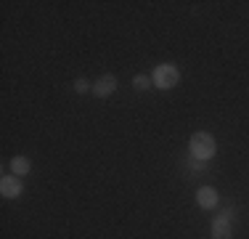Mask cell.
I'll list each match as a JSON object with an SVG mask.
<instances>
[{
    "label": "cell",
    "instance_id": "obj_1",
    "mask_svg": "<svg viewBox=\"0 0 249 239\" xmlns=\"http://www.w3.org/2000/svg\"><path fill=\"white\" fill-rule=\"evenodd\" d=\"M188 149H191V157L196 159H210L212 154H215V139H212L210 133H194L191 136V143H188Z\"/></svg>",
    "mask_w": 249,
    "mask_h": 239
},
{
    "label": "cell",
    "instance_id": "obj_2",
    "mask_svg": "<svg viewBox=\"0 0 249 239\" xmlns=\"http://www.w3.org/2000/svg\"><path fill=\"white\" fill-rule=\"evenodd\" d=\"M180 82V72H178L173 64H162V67L154 69V85L159 88H175Z\"/></svg>",
    "mask_w": 249,
    "mask_h": 239
},
{
    "label": "cell",
    "instance_id": "obj_3",
    "mask_svg": "<svg viewBox=\"0 0 249 239\" xmlns=\"http://www.w3.org/2000/svg\"><path fill=\"white\" fill-rule=\"evenodd\" d=\"M117 91V77L114 75H101L98 82L93 85V93L98 96V99H106V96H111Z\"/></svg>",
    "mask_w": 249,
    "mask_h": 239
},
{
    "label": "cell",
    "instance_id": "obj_4",
    "mask_svg": "<svg viewBox=\"0 0 249 239\" xmlns=\"http://www.w3.org/2000/svg\"><path fill=\"white\" fill-rule=\"evenodd\" d=\"M0 191H3V197H8V199H14V197H19V194H21V183H19V178H14V176H5L3 181H0Z\"/></svg>",
    "mask_w": 249,
    "mask_h": 239
},
{
    "label": "cell",
    "instance_id": "obj_5",
    "mask_svg": "<svg viewBox=\"0 0 249 239\" xmlns=\"http://www.w3.org/2000/svg\"><path fill=\"white\" fill-rule=\"evenodd\" d=\"M196 202L201 207H215L217 205V191L212 189V186H201L196 191Z\"/></svg>",
    "mask_w": 249,
    "mask_h": 239
},
{
    "label": "cell",
    "instance_id": "obj_6",
    "mask_svg": "<svg viewBox=\"0 0 249 239\" xmlns=\"http://www.w3.org/2000/svg\"><path fill=\"white\" fill-rule=\"evenodd\" d=\"M212 239H231V223L228 218H217L215 223H212Z\"/></svg>",
    "mask_w": 249,
    "mask_h": 239
},
{
    "label": "cell",
    "instance_id": "obj_7",
    "mask_svg": "<svg viewBox=\"0 0 249 239\" xmlns=\"http://www.w3.org/2000/svg\"><path fill=\"white\" fill-rule=\"evenodd\" d=\"M32 162H29L27 157H14L11 159V170H14V176H27Z\"/></svg>",
    "mask_w": 249,
    "mask_h": 239
},
{
    "label": "cell",
    "instance_id": "obj_8",
    "mask_svg": "<svg viewBox=\"0 0 249 239\" xmlns=\"http://www.w3.org/2000/svg\"><path fill=\"white\" fill-rule=\"evenodd\" d=\"M149 85H151V80L146 75H135L133 77V88H135V91H146Z\"/></svg>",
    "mask_w": 249,
    "mask_h": 239
},
{
    "label": "cell",
    "instance_id": "obj_9",
    "mask_svg": "<svg viewBox=\"0 0 249 239\" xmlns=\"http://www.w3.org/2000/svg\"><path fill=\"white\" fill-rule=\"evenodd\" d=\"M74 91L77 93H88V91H90V82H88L85 77H77V80H74Z\"/></svg>",
    "mask_w": 249,
    "mask_h": 239
},
{
    "label": "cell",
    "instance_id": "obj_10",
    "mask_svg": "<svg viewBox=\"0 0 249 239\" xmlns=\"http://www.w3.org/2000/svg\"><path fill=\"white\" fill-rule=\"evenodd\" d=\"M201 167H204V159H196V157H194V159H191V170H201Z\"/></svg>",
    "mask_w": 249,
    "mask_h": 239
}]
</instances>
